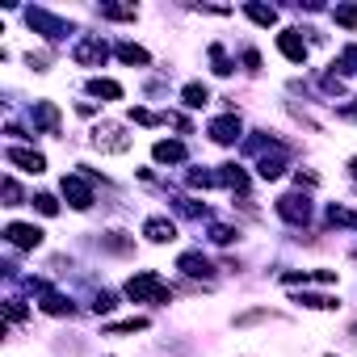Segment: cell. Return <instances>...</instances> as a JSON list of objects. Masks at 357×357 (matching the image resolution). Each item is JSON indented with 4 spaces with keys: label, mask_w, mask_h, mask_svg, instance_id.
I'll list each match as a JSON object with an SVG mask.
<instances>
[{
    "label": "cell",
    "mask_w": 357,
    "mask_h": 357,
    "mask_svg": "<svg viewBox=\"0 0 357 357\" xmlns=\"http://www.w3.org/2000/svg\"><path fill=\"white\" fill-rule=\"evenodd\" d=\"M126 298H135V302H173V290H164V282H160V273H139V278H131L126 282Z\"/></svg>",
    "instance_id": "obj_1"
},
{
    "label": "cell",
    "mask_w": 357,
    "mask_h": 357,
    "mask_svg": "<svg viewBox=\"0 0 357 357\" xmlns=\"http://www.w3.org/2000/svg\"><path fill=\"white\" fill-rule=\"evenodd\" d=\"M278 215H282L286 223H294V227H307V219H311L307 193H286V197H278Z\"/></svg>",
    "instance_id": "obj_2"
},
{
    "label": "cell",
    "mask_w": 357,
    "mask_h": 357,
    "mask_svg": "<svg viewBox=\"0 0 357 357\" xmlns=\"http://www.w3.org/2000/svg\"><path fill=\"white\" fill-rule=\"evenodd\" d=\"M93 147H97V151H126V147H131V135H126L118 122H101V126L93 131Z\"/></svg>",
    "instance_id": "obj_3"
},
{
    "label": "cell",
    "mask_w": 357,
    "mask_h": 357,
    "mask_svg": "<svg viewBox=\"0 0 357 357\" xmlns=\"http://www.w3.org/2000/svg\"><path fill=\"white\" fill-rule=\"evenodd\" d=\"M106 55H110V46L101 42V38H80L76 50H72V59L84 64V68H101V64H106Z\"/></svg>",
    "instance_id": "obj_4"
},
{
    "label": "cell",
    "mask_w": 357,
    "mask_h": 357,
    "mask_svg": "<svg viewBox=\"0 0 357 357\" xmlns=\"http://www.w3.org/2000/svg\"><path fill=\"white\" fill-rule=\"evenodd\" d=\"M5 240H9L13 248H38V244H42V231H38L34 223H9V227H5Z\"/></svg>",
    "instance_id": "obj_5"
},
{
    "label": "cell",
    "mask_w": 357,
    "mask_h": 357,
    "mask_svg": "<svg viewBox=\"0 0 357 357\" xmlns=\"http://www.w3.org/2000/svg\"><path fill=\"white\" fill-rule=\"evenodd\" d=\"M278 50H282L290 64H302V59H307V42H302V30H286V34H278Z\"/></svg>",
    "instance_id": "obj_6"
},
{
    "label": "cell",
    "mask_w": 357,
    "mask_h": 357,
    "mask_svg": "<svg viewBox=\"0 0 357 357\" xmlns=\"http://www.w3.org/2000/svg\"><path fill=\"white\" fill-rule=\"evenodd\" d=\"M5 156H9V164H17L21 173H42V168H46L42 151H30V147H9Z\"/></svg>",
    "instance_id": "obj_7"
},
{
    "label": "cell",
    "mask_w": 357,
    "mask_h": 357,
    "mask_svg": "<svg viewBox=\"0 0 357 357\" xmlns=\"http://www.w3.org/2000/svg\"><path fill=\"white\" fill-rule=\"evenodd\" d=\"M64 197L72 202L76 211H88V206H93V189H88L80 177H64Z\"/></svg>",
    "instance_id": "obj_8"
},
{
    "label": "cell",
    "mask_w": 357,
    "mask_h": 357,
    "mask_svg": "<svg viewBox=\"0 0 357 357\" xmlns=\"http://www.w3.org/2000/svg\"><path fill=\"white\" fill-rule=\"evenodd\" d=\"M211 139H215V143H235V139H240V118H235V114L215 118V122H211Z\"/></svg>",
    "instance_id": "obj_9"
},
{
    "label": "cell",
    "mask_w": 357,
    "mask_h": 357,
    "mask_svg": "<svg viewBox=\"0 0 357 357\" xmlns=\"http://www.w3.org/2000/svg\"><path fill=\"white\" fill-rule=\"evenodd\" d=\"M151 156H156L160 164H181V160H185V143H177V139H160L156 147H151Z\"/></svg>",
    "instance_id": "obj_10"
},
{
    "label": "cell",
    "mask_w": 357,
    "mask_h": 357,
    "mask_svg": "<svg viewBox=\"0 0 357 357\" xmlns=\"http://www.w3.org/2000/svg\"><path fill=\"white\" fill-rule=\"evenodd\" d=\"M143 235H147L151 244H168V240H177V227H173L168 219H147V223H143Z\"/></svg>",
    "instance_id": "obj_11"
},
{
    "label": "cell",
    "mask_w": 357,
    "mask_h": 357,
    "mask_svg": "<svg viewBox=\"0 0 357 357\" xmlns=\"http://www.w3.org/2000/svg\"><path fill=\"white\" fill-rule=\"evenodd\" d=\"M26 17H30V26H38V30H46V38H59L64 30H72V26H64L59 17H50V13H42V9H30Z\"/></svg>",
    "instance_id": "obj_12"
},
{
    "label": "cell",
    "mask_w": 357,
    "mask_h": 357,
    "mask_svg": "<svg viewBox=\"0 0 357 357\" xmlns=\"http://www.w3.org/2000/svg\"><path fill=\"white\" fill-rule=\"evenodd\" d=\"M177 269L189 273V278H211V261L202 257V252H185V257L177 261Z\"/></svg>",
    "instance_id": "obj_13"
},
{
    "label": "cell",
    "mask_w": 357,
    "mask_h": 357,
    "mask_svg": "<svg viewBox=\"0 0 357 357\" xmlns=\"http://www.w3.org/2000/svg\"><path fill=\"white\" fill-rule=\"evenodd\" d=\"M34 122H38L46 135H55V131H59V110L50 106V101H38V106H34Z\"/></svg>",
    "instance_id": "obj_14"
},
{
    "label": "cell",
    "mask_w": 357,
    "mask_h": 357,
    "mask_svg": "<svg viewBox=\"0 0 357 357\" xmlns=\"http://www.w3.org/2000/svg\"><path fill=\"white\" fill-rule=\"evenodd\" d=\"M257 173H261L265 181H278V177L286 173V160H282V151H273V156H261V164H257Z\"/></svg>",
    "instance_id": "obj_15"
},
{
    "label": "cell",
    "mask_w": 357,
    "mask_h": 357,
    "mask_svg": "<svg viewBox=\"0 0 357 357\" xmlns=\"http://www.w3.org/2000/svg\"><path fill=\"white\" fill-rule=\"evenodd\" d=\"M88 93H93V97H110V101H118V97H122V84L97 76V80H88Z\"/></svg>",
    "instance_id": "obj_16"
},
{
    "label": "cell",
    "mask_w": 357,
    "mask_h": 357,
    "mask_svg": "<svg viewBox=\"0 0 357 357\" xmlns=\"http://www.w3.org/2000/svg\"><path fill=\"white\" fill-rule=\"evenodd\" d=\"M118 59H122V64L143 68V64H147V50H143V46H135V42H122V46H118Z\"/></svg>",
    "instance_id": "obj_17"
},
{
    "label": "cell",
    "mask_w": 357,
    "mask_h": 357,
    "mask_svg": "<svg viewBox=\"0 0 357 357\" xmlns=\"http://www.w3.org/2000/svg\"><path fill=\"white\" fill-rule=\"evenodd\" d=\"M298 302H302V307H316V311H332V307H340L332 294H298Z\"/></svg>",
    "instance_id": "obj_18"
},
{
    "label": "cell",
    "mask_w": 357,
    "mask_h": 357,
    "mask_svg": "<svg viewBox=\"0 0 357 357\" xmlns=\"http://www.w3.org/2000/svg\"><path fill=\"white\" fill-rule=\"evenodd\" d=\"M42 311H50V316H72V302H68L64 294H46V298H42Z\"/></svg>",
    "instance_id": "obj_19"
},
{
    "label": "cell",
    "mask_w": 357,
    "mask_h": 357,
    "mask_svg": "<svg viewBox=\"0 0 357 357\" xmlns=\"http://www.w3.org/2000/svg\"><path fill=\"white\" fill-rule=\"evenodd\" d=\"M244 13L257 21V26H273L278 21V9H265V5H244Z\"/></svg>",
    "instance_id": "obj_20"
},
{
    "label": "cell",
    "mask_w": 357,
    "mask_h": 357,
    "mask_svg": "<svg viewBox=\"0 0 357 357\" xmlns=\"http://www.w3.org/2000/svg\"><path fill=\"white\" fill-rule=\"evenodd\" d=\"M206 101H211V93H206V84H185V106H206Z\"/></svg>",
    "instance_id": "obj_21"
},
{
    "label": "cell",
    "mask_w": 357,
    "mask_h": 357,
    "mask_svg": "<svg viewBox=\"0 0 357 357\" xmlns=\"http://www.w3.org/2000/svg\"><path fill=\"white\" fill-rule=\"evenodd\" d=\"M328 223H332V227H357V215L345 211V206H332V211H328Z\"/></svg>",
    "instance_id": "obj_22"
},
{
    "label": "cell",
    "mask_w": 357,
    "mask_h": 357,
    "mask_svg": "<svg viewBox=\"0 0 357 357\" xmlns=\"http://www.w3.org/2000/svg\"><path fill=\"white\" fill-rule=\"evenodd\" d=\"M101 17H110V21H135V9H126V5H101Z\"/></svg>",
    "instance_id": "obj_23"
},
{
    "label": "cell",
    "mask_w": 357,
    "mask_h": 357,
    "mask_svg": "<svg viewBox=\"0 0 357 357\" xmlns=\"http://www.w3.org/2000/svg\"><path fill=\"white\" fill-rule=\"evenodd\" d=\"M219 181H223V185H235V189H244V185H248V177H244V173H240L235 164H223V173H219Z\"/></svg>",
    "instance_id": "obj_24"
},
{
    "label": "cell",
    "mask_w": 357,
    "mask_h": 357,
    "mask_svg": "<svg viewBox=\"0 0 357 357\" xmlns=\"http://www.w3.org/2000/svg\"><path fill=\"white\" fill-rule=\"evenodd\" d=\"M147 328V320L143 316H135V320H122V324H110V332L114 336H126V332H143Z\"/></svg>",
    "instance_id": "obj_25"
},
{
    "label": "cell",
    "mask_w": 357,
    "mask_h": 357,
    "mask_svg": "<svg viewBox=\"0 0 357 357\" xmlns=\"http://www.w3.org/2000/svg\"><path fill=\"white\" fill-rule=\"evenodd\" d=\"M336 21H340L345 30H357V5H340V9H336Z\"/></svg>",
    "instance_id": "obj_26"
},
{
    "label": "cell",
    "mask_w": 357,
    "mask_h": 357,
    "mask_svg": "<svg viewBox=\"0 0 357 357\" xmlns=\"http://www.w3.org/2000/svg\"><path fill=\"white\" fill-rule=\"evenodd\" d=\"M101 244H106L110 252H131V240H122V231H110V235L101 240Z\"/></svg>",
    "instance_id": "obj_27"
},
{
    "label": "cell",
    "mask_w": 357,
    "mask_h": 357,
    "mask_svg": "<svg viewBox=\"0 0 357 357\" xmlns=\"http://www.w3.org/2000/svg\"><path fill=\"white\" fill-rule=\"evenodd\" d=\"M34 206H38L42 215H55V211H59V202L50 197V193H38V197H34Z\"/></svg>",
    "instance_id": "obj_28"
},
{
    "label": "cell",
    "mask_w": 357,
    "mask_h": 357,
    "mask_svg": "<svg viewBox=\"0 0 357 357\" xmlns=\"http://www.w3.org/2000/svg\"><path fill=\"white\" fill-rule=\"evenodd\" d=\"M211 240H215V244H231V240H235V231H231V227H223V223H215V227H211Z\"/></svg>",
    "instance_id": "obj_29"
},
{
    "label": "cell",
    "mask_w": 357,
    "mask_h": 357,
    "mask_svg": "<svg viewBox=\"0 0 357 357\" xmlns=\"http://www.w3.org/2000/svg\"><path fill=\"white\" fill-rule=\"evenodd\" d=\"M215 181H219L215 173H189V185H197V189H211Z\"/></svg>",
    "instance_id": "obj_30"
},
{
    "label": "cell",
    "mask_w": 357,
    "mask_h": 357,
    "mask_svg": "<svg viewBox=\"0 0 357 357\" xmlns=\"http://www.w3.org/2000/svg\"><path fill=\"white\" fill-rule=\"evenodd\" d=\"M5 206H21V189H17V181H5Z\"/></svg>",
    "instance_id": "obj_31"
},
{
    "label": "cell",
    "mask_w": 357,
    "mask_h": 357,
    "mask_svg": "<svg viewBox=\"0 0 357 357\" xmlns=\"http://www.w3.org/2000/svg\"><path fill=\"white\" fill-rule=\"evenodd\" d=\"M131 118L143 122V126H156V122H160V114H151V110H131Z\"/></svg>",
    "instance_id": "obj_32"
},
{
    "label": "cell",
    "mask_w": 357,
    "mask_h": 357,
    "mask_svg": "<svg viewBox=\"0 0 357 357\" xmlns=\"http://www.w3.org/2000/svg\"><path fill=\"white\" fill-rule=\"evenodd\" d=\"M93 311H114V294L101 290V294H97V302H93Z\"/></svg>",
    "instance_id": "obj_33"
},
{
    "label": "cell",
    "mask_w": 357,
    "mask_h": 357,
    "mask_svg": "<svg viewBox=\"0 0 357 357\" xmlns=\"http://www.w3.org/2000/svg\"><path fill=\"white\" fill-rule=\"evenodd\" d=\"M5 311H9V320H26V307H21L17 298H9V307H5Z\"/></svg>",
    "instance_id": "obj_34"
},
{
    "label": "cell",
    "mask_w": 357,
    "mask_h": 357,
    "mask_svg": "<svg viewBox=\"0 0 357 357\" xmlns=\"http://www.w3.org/2000/svg\"><path fill=\"white\" fill-rule=\"evenodd\" d=\"M349 168H353V177H357V156H353V160H349Z\"/></svg>",
    "instance_id": "obj_35"
}]
</instances>
